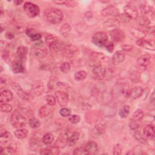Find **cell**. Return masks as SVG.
<instances>
[{
    "label": "cell",
    "instance_id": "1",
    "mask_svg": "<svg viewBox=\"0 0 155 155\" xmlns=\"http://www.w3.org/2000/svg\"><path fill=\"white\" fill-rule=\"evenodd\" d=\"M46 17L47 20L51 24H56L60 23L63 18V13L58 9H49L46 13Z\"/></svg>",
    "mask_w": 155,
    "mask_h": 155
},
{
    "label": "cell",
    "instance_id": "2",
    "mask_svg": "<svg viewBox=\"0 0 155 155\" xmlns=\"http://www.w3.org/2000/svg\"><path fill=\"white\" fill-rule=\"evenodd\" d=\"M11 122L15 128L20 129L26 126L27 120L20 110H16L12 115Z\"/></svg>",
    "mask_w": 155,
    "mask_h": 155
},
{
    "label": "cell",
    "instance_id": "3",
    "mask_svg": "<svg viewBox=\"0 0 155 155\" xmlns=\"http://www.w3.org/2000/svg\"><path fill=\"white\" fill-rule=\"evenodd\" d=\"M91 42L98 47H104L108 42V36L104 32H97L92 36Z\"/></svg>",
    "mask_w": 155,
    "mask_h": 155
},
{
    "label": "cell",
    "instance_id": "4",
    "mask_svg": "<svg viewBox=\"0 0 155 155\" xmlns=\"http://www.w3.org/2000/svg\"><path fill=\"white\" fill-rule=\"evenodd\" d=\"M23 9L26 15L30 18L36 17L39 14L40 12L39 7L30 2L25 3L23 6Z\"/></svg>",
    "mask_w": 155,
    "mask_h": 155
},
{
    "label": "cell",
    "instance_id": "5",
    "mask_svg": "<svg viewBox=\"0 0 155 155\" xmlns=\"http://www.w3.org/2000/svg\"><path fill=\"white\" fill-rule=\"evenodd\" d=\"M33 55L38 59L45 58L48 54L47 49L41 44H35L32 50Z\"/></svg>",
    "mask_w": 155,
    "mask_h": 155
},
{
    "label": "cell",
    "instance_id": "6",
    "mask_svg": "<svg viewBox=\"0 0 155 155\" xmlns=\"http://www.w3.org/2000/svg\"><path fill=\"white\" fill-rule=\"evenodd\" d=\"M63 55L67 58H72L78 55L79 52L78 48L72 44L66 45L62 49Z\"/></svg>",
    "mask_w": 155,
    "mask_h": 155
},
{
    "label": "cell",
    "instance_id": "7",
    "mask_svg": "<svg viewBox=\"0 0 155 155\" xmlns=\"http://www.w3.org/2000/svg\"><path fill=\"white\" fill-rule=\"evenodd\" d=\"M93 76L96 80H102L106 76V69L102 64L93 66L92 70Z\"/></svg>",
    "mask_w": 155,
    "mask_h": 155
},
{
    "label": "cell",
    "instance_id": "8",
    "mask_svg": "<svg viewBox=\"0 0 155 155\" xmlns=\"http://www.w3.org/2000/svg\"><path fill=\"white\" fill-rule=\"evenodd\" d=\"M56 99L58 104L61 107H65L69 102V95L62 90H58L55 92Z\"/></svg>",
    "mask_w": 155,
    "mask_h": 155
},
{
    "label": "cell",
    "instance_id": "9",
    "mask_svg": "<svg viewBox=\"0 0 155 155\" xmlns=\"http://www.w3.org/2000/svg\"><path fill=\"white\" fill-rule=\"evenodd\" d=\"M13 88L16 91V93L18 96L24 101H30L33 99L32 96L30 94H29L24 91L21 86L18 84H13Z\"/></svg>",
    "mask_w": 155,
    "mask_h": 155
},
{
    "label": "cell",
    "instance_id": "10",
    "mask_svg": "<svg viewBox=\"0 0 155 155\" xmlns=\"http://www.w3.org/2000/svg\"><path fill=\"white\" fill-rule=\"evenodd\" d=\"M120 15L119 11L113 6H110L103 9L101 12V15L104 17H119Z\"/></svg>",
    "mask_w": 155,
    "mask_h": 155
},
{
    "label": "cell",
    "instance_id": "11",
    "mask_svg": "<svg viewBox=\"0 0 155 155\" xmlns=\"http://www.w3.org/2000/svg\"><path fill=\"white\" fill-rule=\"evenodd\" d=\"M124 14L130 19L136 20L138 17V12L135 6L132 5H127L124 9Z\"/></svg>",
    "mask_w": 155,
    "mask_h": 155
},
{
    "label": "cell",
    "instance_id": "12",
    "mask_svg": "<svg viewBox=\"0 0 155 155\" xmlns=\"http://www.w3.org/2000/svg\"><path fill=\"white\" fill-rule=\"evenodd\" d=\"M110 36L112 39L115 42H122L126 38L124 32L118 28L114 29L110 32Z\"/></svg>",
    "mask_w": 155,
    "mask_h": 155
},
{
    "label": "cell",
    "instance_id": "13",
    "mask_svg": "<svg viewBox=\"0 0 155 155\" xmlns=\"http://www.w3.org/2000/svg\"><path fill=\"white\" fill-rule=\"evenodd\" d=\"M90 60L93 63V66L102 64L103 61L106 60L105 55L101 53L93 52L90 55Z\"/></svg>",
    "mask_w": 155,
    "mask_h": 155
},
{
    "label": "cell",
    "instance_id": "14",
    "mask_svg": "<svg viewBox=\"0 0 155 155\" xmlns=\"http://www.w3.org/2000/svg\"><path fill=\"white\" fill-rule=\"evenodd\" d=\"M44 91V85L42 81H35L32 86V91L36 96H41Z\"/></svg>",
    "mask_w": 155,
    "mask_h": 155
},
{
    "label": "cell",
    "instance_id": "15",
    "mask_svg": "<svg viewBox=\"0 0 155 155\" xmlns=\"http://www.w3.org/2000/svg\"><path fill=\"white\" fill-rule=\"evenodd\" d=\"M28 53V48L26 47H23V46H21L17 48V61H21L22 63H23L27 57V55Z\"/></svg>",
    "mask_w": 155,
    "mask_h": 155
},
{
    "label": "cell",
    "instance_id": "16",
    "mask_svg": "<svg viewBox=\"0 0 155 155\" xmlns=\"http://www.w3.org/2000/svg\"><path fill=\"white\" fill-rule=\"evenodd\" d=\"M13 99V93L11 91L6 90L3 91L0 95V102L1 103H7Z\"/></svg>",
    "mask_w": 155,
    "mask_h": 155
},
{
    "label": "cell",
    "instance_id": "17",
    "mask_svg": "<svg viewBox=\"0 0 155 155\" xmlns=\"http://www.w3.org/2000/svg\"><path fill=\"white\" fill-rule=\"evenodd\" d=\"M60 148L55 145L43 148L40 151L41 154H54V155H56V154H60Z\"/></svg>",
    "mask_w": 155,
    "mask_h": 155
},
{
    "label": "cell",
    "instance_id": "18",
    "mask_svg": "<svg viewBox=\"0 0 155 155\" xmlns=\"http://www.w3.org/2000/svg\"><path fill=\"white\" fill-rule=\"evenodd\" d=\"M125 60V55L121 51H118L112 57V63L114 65H118L122 63Z\"/></svg>",
    "mask_w": 155,
    "mask_h": 155
},
{
    "label": "cell",
    "instance_id": "19",
    "mask_svg": "<svg viewBox=\"0 0 155 155\" xmlns=\"http://www.w3.org/2000/svg\"><path fill=\"white\" fill-rule=\"evenodd\" d=\"M138 64L144 68L147 67L150 64V57L148 55H142L138 59Z\"/></svg>",
    "mask_w": 155,
    "mask_h": 155
},
{
    "label": "cell",
    "instance_id": "20",
    "mask_svg": "<svg viewBox=\"0 0 155 155\" xmlns=\"http://www.w3.org/2000/svg\"><path fill=\"white\" fill-rule=\"evenodd\" d=\"M79 138V133L78 132H75L67 136V144L70 147H72L76 144Z\"/></svg>",
    "mask_w": 155,
    "mask_h": 155
},
{
    "label": "cell",
    "instance_id": "21",
    "mask_svg": "<svg viewBox=\"0 0 155 155\" xmlns=\"http://www.w3.org/2000/svg\"><path fill=\"white\" fill-rule=\"evenodd\" d=\"M84 148L88 154H95L98 151V145L95 142H88Z\"/></svg>",
    "mask_w": 155,
    "mask_h": 155
},
{
    "label": "cell",
    "instance_id": "22",
    "mask_svg": "<svg viewBox=\"0 0 155 155\" xmlns=\"http://www.w3.org/2000/svg\"><path fill=\"white\" fill-rule=\"evenodd\" d=\"M26 33L32 41H38L41 38V34L33 29H27Z\"/></svg>",
    "mask_w": 155,
    "mask_h": 155
},
{
    "label": "cell",
    "instance_id": "23",
    "mask_svg": "<svg viewBox=\"0 0 155 155\" xmlns=\"http://www.w3.org/2000/svg\"><path fill=\"white\" fill-rule=\"evenodd\" d=\"M154 127L152 124L147 125L143 129L144 135L148 138H153L154 136Z\"/></svg>",
    "mask_w": 155,
    "mask_h": 155
},
{
    "label": "cell",
    "instance_id": "24",
    "mask_svg": "<svg viewBox=\"0 0 155 155\" xmlns=\"http://www.w3.org/2000/svg\"><path fill=\"white\" fill-rule=\"evenodd\" d=\"M144 93V89L139 86L135 87L131 89L130 96L133 99H138L140 98Z\"/></svg>",
    "mask_w": 155,
    "mask_h": 155
},
{
    "label": "cell",
    "instance_id": "25",
    "mask_svg": "<svg viewBox=\"0 0 155 155\" xmlns=\"http://www.w3.org/2000/svg\"><path fill=\"white\" fill-rule=\"evenodd\" d=\"M12 139V135L8 132H6L3 135H0V144L2 145H5L9 142H10Z\"/></svg>",
    "mask_w": 155,
    "mask_h": 155
},
{
    "label": "cell",
    "instance_id": "26",
    "mask_svg": "<svg viewBox=\"0 0 155 155\" xmlns=\"http://www.w3.org/2000/svg\"><path fill=\"white\" fill-rule=\"evenodd\" d=\"M12 70L15 73H23L24 71V67L23 63L19 61H16L12 65Z\"/></svg>",
    "mask_w": 155,
    "mask_h": 155
},
{
    "label": "cell",
    "instance_id": "27",
    "mask_svg": "<svg viewBox=\"0 0 155 155\" xmlns=\"http://www.w3.org/2000/svg\"><path fill=\"white\" fill-rule=\"evenodd\" d=\"M49 105H45L41 107L39 110V115L41 118L47 117L51 112V109Z\"/></svg>",
    "mask_w": 155,
    "mask_h": 155
},
{
    "label": "cell",
    "instance_id": "28",
    "mask_svg": "<svg viewBox=\"0 0 155 155\" xmlns=\"http://www.w3.org/2000/svg\"><path fill=\"white\" fill-rule=\"evenodd\" d=\"M15 136L18 139H25L28 135V131L26 129H18L14 133Z\"/></svg>",
    "mask_w": 155,
    "mask_h": 155
},
{
    "label": "cell",
    "instance_id": "29",
    "mask_svg": "<svg viewBox=\"0 0 155 155\" xmlns=\"http://www.w3.org/2000/svg\"><path fill=\"white\" fill-rule=\"evenodd\" d=\"M71 27L69 24L66 23L63 24L61 28H60V33L61 34L62 36L64 37H67L69 35L70 32H71Z\"/></svg>",
    "mask_w": 155,
    "mask_h": 155
},
{
    "label": "cell",
    "instance_id": "30",
    "mask_svg": "<svg viewBox=\"0 0 155 155\" xmlns=\"http://www.w3.org/2000/svg\"><path fill=\"white\" fill-rule=\"evenodd\" d=\"M136 44L138 45H139L140 47H144L148 49L153 48V45L151 44L150 41L145 40L144 38L138 39L136 41Z\"/></svg>",
    "mask_w": 155,
    "mask_h": 155
},
{
    "label": "cell",
    "instance_id": "31",
    "mask_svg": "<svg viewBox=\"0 0 155 155\" xmlns=\"http://www.w3.org/2000/svg\"><path fill=\"white\" fill-rule=\"evenodd\" d=\"M54 140V135L51 133H48L44 135L42 139V142L45 145H50L53 142Z\"/></svg>",
    "mask_w": 155,
    "mask_h": 155
},
{
    "label": "cell",
    "instance_id": "32",
    "mask_svg": "<svg viewBox=\"0 0 155 155\" xmlns=\"http://www.w3.org/2000/svg\"><path fill=\"white\" fill-rule=\"evenodd\" d=\"M104 130H105L104 126L102 124H99L94 127L92 132L94 135L96 136H99L100 135L102 134L104 132Z\"/></svg>",
    "mask_w": 155,
    "mask_h": 155
},
{
    "label": "cell",
    "instance_id": "33",
    "mask_svg": "<svg viewBox=\"0 0 155 155\" xmlns=\"http://www.w3.org/2000/svg\"><path fill=\"white\" fill-rule=\"evenodd\" d=\"M136 20H137L138 23L140 26L144 27H147L150 24V20L146 16H141V17H138Z\"/></svg>",
    "mask_w": 155,
    "mask_h": 155
},
{
    "label": "cell",
    "instance_id": "34",
    "mask_svg": "<svg viewBox=\"0 0 155 155\" xmlns=\"http://www.w3.org/2000/svg\"><path fill=\"white\" fill-rule=\"evenodd\" d=\"M45 42L48 45V47L51 45L54 44L55 43H56L58 41V38L55 36L51 35V34L47 35L45 36Z\"/></svg>",
    "mask_w": 155,
    "mask_h": 155
},
{
    "label": "cell",
    "instance_id": "35",
    "mask_svg": "<svg viewBox=\"0 0 155 155\" xmlns=\"http://www.w3.org/2000/svg\"><path fill=\"white\" fill-rule=\"evenodd\" d=\"M130 113V107L127 105L124 106L119 112V115L122 118H127Z\"/></svg>",
    "mask_w": 155,
    "mask_h": 155
},
{
    "label": "cell",
    "instance_id": "36",
    "mask_svg": "<svg viewBox=\"0 0 155 155\" xmlns=\"http://www.w3.org/2000/svg\"><path fill=\"white\" fill-rule=\"evenodd\" d=\"M143 118H144L143 112L141 110L138 109L133 113V114L132 115V119L138 122V121H141L143 119Z\"/></svg>",
    "mask_w": 155,
    "mask_h": 155
},
{
    "label": "cell",
    "instance_id": "37",
    "mask_svg": "<svg viewBox=\"0 0 155 155\" xmlns=\"http://www.w3.org/2000/svg\"><path fill=\"white\" fill-rule=\"evenodd\" d=\"M29 124L30 127L33 129H38L41 126V122L36 118H31L29 121Z\"/></svg>",
    "mask_w": 155,
    "mask_h": 155
},
{
    "label": "cell",
    "instance_id": "38",
    "mask_svg": "<svg viewBox=\"0 0 155 155\" xmlns=\"http://www.w3.org/2000/svg\"><path fill=\"white\" fill-rule=\"evenodd\" d=\"M87 76V73L84 70H80L77 72L75 75L74 78L76 81H81L84 80Z\"/></svg>",
    "mask_w": 155,
    "mask_h": 155
},
{
    "label": "cell",
    "instance_id": "39",
    "mask_svg": "<svg viewBox=\"0 0 155 155\" xmlns=\"http://www.w3.org/2000/svg\"><path fill=\"white\" fill-rule=\"evenodd\" d=\"M27 29H26V27L23 24L16 23L14 25V30H15L18 33H22L26 32Z\"/></svg>",
    "mask_w": 155,
    "mask_h": 155
},
{
    "label": "cell",
    "instance_id": "40",
    "mask_svg": "<svg viewBox=\"0 0 155 155\" xmlns=\"http://www.w3.org/2000/svg\"><path fill=\"white\" fill-rule=\"evenodd\" d=\"M1 154H14L16 153V150L12 147H1V150H0Z\"/></svg>",
    "mask_w": 155,
    "mask_h": 155
},
{
    "label": "cell",
    "instance_id": "41",
    "mask_svg": "<svg viewBox=\"0 0 155 155\" xmlns=\"http://www.w3.org/2000/svg\"><path fill=\"white\" fill-rule=\"evenodd\" d=\"M0 108H1V111L4 113H9L13 109L12 106L8 103H2Z\"/></svg>",
    "mask_w": 155,
    "mask_h": 155
},
{
    "label": "cell",
    "instance_id": "42",
    "mask_svg": "<svg viewBox=\"0 0 155 155\" xmlns=\"http://www.w3.org/2000/svg\"><path fill=\"white\" fill-rule=\"evenodd\" d=\"M70 69H71V67H70V64L68 63V62H64V63H63L60 66V70L64 73H69L70 71Z\"/></svg>",
    "mask_w": 155,
    "mask_h": 155
},
{
    "label": "cell",
    "instance_id": "43",
    "mask_svg": "<svg viewBox=\"0 0 155 155\" xmlns=\"http://www.w3.org/2000/svg\"><path fill=\"white\" fill-rule=\"evenodd\" d=\"M131 89L128 85H124L121 88V93L126 98H129L130 96Z\"/></svg>",
    "mask_w": 155,
    "mask_h": 155
},
{
    "label": "cell",
    "instance_id": "44",
    "mask_svg": "<svg viewBox=\"0 0 155 155\" xmlns=\"http://www.w3.org/2000/svg\"><path fill=\"white\" fill-rule=\"evenodd\" d=\"M45 100H46L47 104L50 106H55V104H56V102H57L56 98L52 95L47 96L46 98H45Z\"/></svg>",
    "mask_w": 155,
    "mask_h": 155
},
{
    "label": "cell",
    "instance_id": "45",
    "mask_svg": "<svg viewBox=\"0 0 155 155\" xmlns=\"http://www.w3.org/2000/svg\"><path fill=\"white\" fill-rule=\"evenodd\" d=\"M73 154L75 155H84L88 154L84 147H79L74 150Z\"/></svg>",
    "mask_w": 155,
    "mask_h": 155
},
{
    "label": "cell",
    "instance_id": "46",
    "mask_svg": "<svg viewBox=\"0 0 155 155\" xmlns=\"http://www.w3.org/2000/svg\"><path fill=\"white\" fill-rule=\"evenodd\" d=\"M136 132H135V138H136V139L138 140V141H140V142H141L142 143H145L146 142H147V140L144 138V137L142 135V134H141V133L139 132V131H138V130H135Z\"/></svg>",
    "mask_w": 155,
    "mask_h": 155
},
{
    "label": "cell",
    "instance_id": "47",
    "mask_svg": "<svg viewBox=\"0 0 155 155\" xmlns=\"http://www.w3.org/2000/svg\"><path fill=\"white\" fill-rule=\"evenodd\" d=\"M141 8L142 12L144 15H147L153 12V8L147 5H142L141 6Z\"/></svg>",
    "mask_w": 155,
    "mask_h": 155
},
{
    "label": "cell",
    "instance_id": "48",
    "mask_svg": "<svg viewBox=\"0 0 155 155\" xmlns=\"http://www.w3.org/2000/svg\"><path fill=\"white\" fill-rule=\"evenodd\" d=\"M69 121L73 124H78V122H79V121H81V117L78 115H71L70 116L69 118Z\"/></svg>",
    "mask_w": 155,
    "mask_h": 155
},
{
    "label": "cell",
    "instance_id": "49",
    "mask_svg": "<svg viewBox=\"0 0 155 155\" xmlns=\"http://www.w3.org/2000/svg\"><path fill=\"white\" fill-rule=\"evenodd\" d=\"M60 113L63 117H68L71 115V110L68 108H63L60 110Z\"/></svg>",
    "mask_w": 155,
    "mask_h": 155
},
{
    "label": "cell",
    "instance_id": "50",
    "mask_svg": "<svg viewBox=\"0 0 155 155\" xmlns=\"http://www.w3.org/2000/svg\"><path fill=\"white\" fill-rule=\"evenodd\" d=\"M30 145H31V147H32V148L33 147V150H36V148H38L41 145L39 139L38 140V139L33 138V139H32V141H31Z\"/></svg>",
    "mask_w": 155,
    "mask_h": 155
},
{
    "label": "cell",
    "instance_id": "51",
    "mask_svg": "<svg viewBox=\"0 0 155 155\" xmlns=\"http://www.w3.org/2000/svg\"><path fill=\"white\" fill-rule=\"evenodd\" d=\"M122 154V148L119 144H116L113 148V154L119 155Z\"/></svg>",
    "mask_w": 155,
    "mask_h": 155
},
{
    "label": "cell",
    "instance_id": "52",
    "mask_svg": "<svg viewBox=\"0 0 155 155\" xmlns=\"http://www.w3.org/2000/svg\"><path fill=\"white\" fill-rule=\"evenodd\" d=\"M119 18L120 20V21L122 22V23H127L130 21V20H131L128 16H127L125 14H122V15H119Z\"/></svg>",
    "mask_w": 155,
    "mask_h": 155
},
{
    "label": "cell",
    "instance_id": "53",
    "mask_svg": "<svg viewBox=\"0 0 155 155\" xmlns=\"http://www.w3.org/2000/svg\"><path fill=\"white\" fill-rule=\"evenodd\" d=\"M129 127L132 130H136L139 128V124L137 121L132 119V121L130 122Z\"/></svg>",
    "mask_w": 155,
    "mask_h": 155
},
{
    "label": "cell",
    "instance_id": "54",
    "mask_svg": "<svg viewBox=\"0 0 155 155\" xmlns=\"http://www.w3.org/2000/svg\"><path fill=\"white\" fill-rule=\"evenodd\" d=\"M106 49L109 51V52H112L114 50V44L113 42H107V44L105 45Z\"/></svg>",
    "mask_w": 155,
    "mask_h": 155
},
{
    "label": "cell",
    "instance_id": "55",
    "mask_svg": "<svg viewBox=\"0 0 155 155\" xmlns=\"http://www.w3.org/2000/svg\"><path fill=\"white\" fill-rule=\"evenodd\" d=\"M76 3L74 1H66V3L65 5L66 6L68 7H70V8H74L76 6Z\"/></svg>",
    "mask_w": 155,
    "mask_h": 155
},
{
    "label": "cell",
    "instance_id": "56",
    "mask_svg": "<svg viewBox=\"0 0 155 155\" xmlns=\"http://www.w3.org/2000/svg\"><path fill=\"white\" fill-rule=\"evenodd\" d=\"M122 49L125 51H129L130 50H132L133 48V46L131 45H129V44H126V45H122Z\"/></svg>",
    "mask_w": 155,
    "mask_h": 155
},
{
    "label": "cell",
    "instance_id": "57",
    "mask_svg": "<svg viewBox=\"0 0 155 155\" xmlns=\"http://www.w3.org/2000/svg\"><path fill=\"white\" fill-rule=\"evenodd\" d=\"M8 43L5 41H1V44H0V45H1V48H2V51H4L6 50L7 46H8Z\"/></svg>",
    "mask_w": 155,
    "mask_h": 155
},
{
    "label": "cell",
    "instance_id": "58",
    "mask_svg": "<svg viewBox=\"0 0 155 155\" xmlns=\"http://www.w3.org/2000/svg\"><path fill=\"white\" fill-rule=\"evenodd\" d=\"M6 37L8 39H13L15 36H14V35L12 33H10V32H7V33H6Z\"/></svg>",
    "mask_w": 155,
    "mask_h": 155
},
{
    "label": "cell",
    "instance_id": "59",
    "mask_svg": "<svg viewBox=\"0 0 155 155\" xmlns=\"http://www.w3.org/2000/svg\"><path fill=\"white\" fill-rule=\"evenodd\" d=\"M53 2L57 5H65V3H66V1H54Z\"/></svg>",
    "mask_w": 155,
    "mask_h": 155
},
{
    "label": "cell",
    "instance_id": "60",
    "mask_svg": "<svg viewBox=\"0 0 155 155\" xmlns=\"http://www.w3.org/2000/svg\"><path fill=\"white\" fill-rule=\"evenodd\" d=\"M23 3V1H19V0H16V1L14 2V4H15L16 6H19V5H21Z\"/></svg>",
    "mask_w": 155,
    "mask_h": 155
},
{
    "label": "cell",
    "instance_id": "61",
    "mask_svg": "<svg viewBox=\"0 0 155 155\" xmlns=\"http://www.w3.org/2000/svg\"><path fill=\"white\" fill-rule=\"evenodd\" d=\"M3 84H4L5 85H6V80L4 79L2 77V78H1V87H2V88H3Z\"/></svg>",
    "mask_w": 155,
    "mask_h": 155
},
{
    "label": "cell",
    "instance_id": "62",
    "mask_svg": "<svg viewBox=\"0 0 155 155\" xmlns=\"http://www.w3.org/2000/svg\"><path fill=\"white\" fill-rule=\"evenodd\" d=\"M3 15V9L1 8V16L2 17Z\"/></svg>",
    "mask_w": 155,
    "mask_h": 155
}]
</instances>
